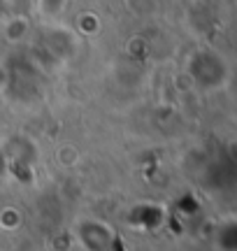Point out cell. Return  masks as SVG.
Returning a JSON list of instances; mask_svg holds the SVG:
<instances>
[{"label":"cell","mask_w":237,"mask_h":251,"mask_svg":"<svg viewBox=\"0 0 237 251\" xmlns=\"http://www.w3.org/2000/svg\"><path fill=\"white\" fill-rule=\"evenodd\" d=\"M186 72L195 86L205 91L221 89L230 79V65L214 49H198L186 63Z\"/></svg>","instance_id":"cell-1"},{"label":"cell","mask_w":237,"mask_h":251,"mask_svg":"<svg viewBox=\"0 0 237 251\" xmlns=\"http://www.w3.org/2000/svg\"><path fill=\"white\" fill-rule=\"evenodd\" d=\"M65 5H68V0H37V9L45 14V17H61L63 14Z\"/></svg>","instance_id":"cell-3"},{"label":"cell","mask_w":237,"mask_h":251,"mask_svg":"<svg viewBox=\"0 0 237 251\" xmlns=\"http://www.w3.org/2000/svg\"><path fill=\"white\" fill-rule=\"evenodd\" d=\"M5 37H7L9 42H21V40H26L28 33H30V24H28V17L26 14H14V17H9L5 21Z\"/></svg>","instance_id":"cell-2"},{"label":"cell","mask_w":237,"mask_h":251,"mask_svg":"<svg viewBox=\"0 0 237 251\" xmlns=\"http://www.w3.org/2000/svg\"><path fill=\"white\" fill-rule=\"evenodd\" d=\"M7 81H9V75H7V68L0 63V89H5L7 86Z\"/></svg>","instance_id":"cell-4"}]
</instances>
